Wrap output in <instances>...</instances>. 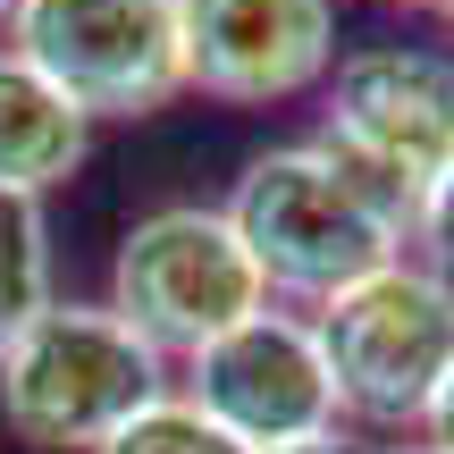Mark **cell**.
I'll return each instance as SVG.
<instances>
[{
	"instance_id": "cell-16",
	"label": "cell",
	"mask_w": 454,
	"mask_h": 454,
	"mask_svg": "<svg viewBox=\"0 0 454 454\" xmlns=\"http://www.w3.org/2000/svg\"><path fill=\"white\" fill-rule=\"evenodd\" d=\"M387 9H446V0H387Z\"/></svg>"
},
{
	"instance_id": "cell-2",
	"label": "cell",
	"mask_w": 454,
	"mask_h": 454,
	"mask_svg": "<svg viewBox=\"0 0 454 454\" xmlns=\"http://www.w3.org/2000/svg\"><path fill=\"white\" fill-rule=\"evenodd\" d=\"M160 395L168 362L110 303H51L0 354V429L34 454H101Z\"/></svg>"
},
{
	"instance_id": "cell-1",
	"label": "cell",
	"mask_w": 454,
	"mask_h": 454,
	"mask_svg": "<svg viewBox=\"0 0 454 454\" xmlns=\"http://www.w3.org/2000/svg\"><path fill=\"white\" fill-rule=\"evenodd\" d=\"M227 227L244 236L261 286L294 294V303H328V294L362 286L412 244V219L379 185H362L328 144H278L244 160L236 194H227Z\"/></svg>"
},
{
	"instance_id": "cell-11",
	"label": "cell",
	"mask_w": 454,
	"mask_h": 454,
	"mask_svg": "<svg viewBox=\"0 0 454 454\" xmlns=\"http://www.w3.org/2000/svg\"><path fill=\"white\" fill-rule=\"evenodd\" d=\"M101 454H253V446H236L194 395H160V404H144Z\"/></svg>"
},
{
	"instance_id": "cell-13",
	"label": "cell",
	"mask_w": 454,
	"mask_h": 454,
	"mask_svg": "<svg viewBox=\"0 0 454 454\" xmlns=\"http://www.w3.org/2000/svg\"><path fill=\"white\" fill-rule=\"evenodd\" d=\"M421 429H429V446H438V454H454V371L438 379V404H429Z\"/></svg>"
},
{
	"instance_id": "cell-17",
	"label": "cell",
	"mask_w": 454,
	"mask_h": 454,
	"mask_svg": "<svg viewBox=\"0 0 454 454\" xmlns=\"http://www.w3.org/2000/svg\"><path fill=\"white\" fill-rule=\"evenodd\" d=\"M9 9H17V0H0V34H9Z\"/></svg>"
},
{
	"instance_id": "cell-4",
	"label": "cell",
	"mask_w": 454,
	"mask_h": 454,
	"mask_svg": "<svg viewBox=\"0 0 454 454\" xmlns=\"http://www.w3.org/2000/svg\"><path fill=\"white\" fill-rule=\"evenodd\" d=\"M110 311L152 345V354H185L219 345L227 328H244L253 311H270V286H261L244 236L227 227V211H202V202H168V211H144L118 236L110 261Z\"/></svg>"
},
{
	"instance_id": "cell-5",
	"label": "cell",
	"mask_w": 454,
	"mask_h": 454,
	"mask_svg": "<svg viewBox=\"0 0 454 454\" xmlns=\"http://www.w3.org/2000/svg\"><path fill=\"white\" fill-rule=\"evenodd\" d=\"M311 144H328L362 185H379L421 227L429 185L454 160V59L446 51H412V43H371L354 59H337L328 118Z\"/></svg>"
},
{
	"instance_id": "cell-9",
	"label": "cell",
	"mask_w": 454,
	"mask_h": 454,
	"mask_svg": "<svg viewBox=\"0 0 454 454\" xmlns=\"http://www.w3.org/2000/svg\"><path fill=\"white\" fill-rule=\"evenodd\" d=\"M84 144H93V118L59 84H43L17 51H0V194L43 202L84 168Z\"/></svg>"
},
{
	"instance_id": "cell-10",
	"label": "cell",
	"mask_w": 454,
	"mask_h": 454,
	"mask_svg": "<svg viewBox=\"0 0 454 454\" xmlns=\"http://www.w3.org/2000/svg\"><path fill=\"white\" fill-rule=\"evenodd\" d=\"M51 303H59V294H51V227H43V202L0 194V354H9Z\"/></svg>"
},
{
	"instance_id": "cell-8",
	"label": "cell",
	"mask_w": 454,
	"mask_h": 454,
	"mask_svg": "<svg viewBox=\"0 0 454 454\" xmlns=\"http://www.w3.org/2000/svg\"><path fill=\"white\" fill-rule=\"evenodd\" d=\"M185 84L236 110L294 101L337 67V0H177Z\"/></svg>"
},
{
	"instance_id": "cell-3",
	"label": "cell",
	"mask_w": 454,
	"mask_h": 454,
	"mask_svg": "<svg viewBox=\"0 0 454 454\" xmlns=\"http://www.w3.org/2000/svg\"><path fill=\"white\" fill-rule=\"evenodd\" d=\"M337 379V412L371 429H421L454 371V278L429 261H387L379 278L328 294L311 320Z\"/></svg>"
},
{
	"instance_id": "cell-18",
	"label": "cell",
	"mask_w": 454,
	"mask_h": 454,
	"mask_svg": "<svg viewBox=\"0 0 454 454\" xmlns=\"http://www.w3.org/2000/svg\"><path fill=\"white\" fill-rule=\"evenodd\" d=\"M438 17H446V34H454V0H446V9H438Z\"/></svg>"
},
{
	"instance_id": "cell-14",
	"label": "cell",
	"mask_w": 454,
	"mask_h": 454,
	"mask_svg": "<svg viewBox=\"0 0 454 454\" xmlns=\"http://www.w3.org/2000/svg\"><path fill=\"white\" fill-rule=\"evenodd\" d=\"M278 454H354L345 438H311V446H278Z\"/></svg>"
},
{
	"instance_id": "cell-15",
	"label": "cell",
	"mask_w": 454,
	"mask_h": 454,
	"mask_svg": "<svg viewBox=\"0 0 454 454\" xmlns=\"http://www.w3.org/2000/svg\"><path fill=\"white\" fill-rule=\"evenodd\" d=\"M379 454H438V446H429V438H421V446H379Z\"/></svg>"
},
{
	"instance_id": "cell-7",
	"label": "cell",
	"mask_w": 454,
	"mask_h": 454,
	"mask_svg": "<svg viewBox=\"0 0 454 454\" xmlns=\"http://www.w3.org/2000/svg\"><path fill=\"white\" fill-rule=\"evenodd\" d=\"M185 395L253 454L337 438V421H345L328 354H320V337H311V320H294V311H253V320L227 328L219 345H202V354L185 362Z\"/></svg>"
},
{
	"instance_id": "cell-6",
	"label": "cell",
	"mask_w": 454,
	"mask_h": 454,
	"mask_svg": "<svg viewBox=\"0 0 454 454\" xmlns=\"http://www.w3.org/2000/svg\"><path fill=\"white\" fill-rule=\"evenodd\" d=\"M9 51L84 118H152L185 93L177 0H17Z\"/></svg>"
},
{
	"instance_id": "cell-12",
	"label": "cell",
	"mask_w": 454,
	"mask_h": 454,
	"mask_svg": "<svg viewBox=\"0 0 454 454\" xmlns=\"http://www.w3.org/2000/svg\"><path fill=\"white\" fill-rule=\"evenodd\" d=\"M412 236L429 244V270L438 278H454V160H446V177L429 185V202H421V227Z\"/></svg>"
}]
</instances>
